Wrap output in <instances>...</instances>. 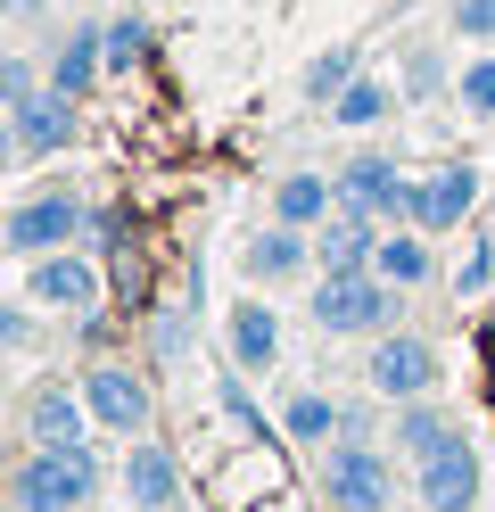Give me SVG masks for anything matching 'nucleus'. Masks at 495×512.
Instances as JSON below:
<instances>
[{
  "instance_id": "nucleus-1",
  "label": "nucleus",
  "mask_w": 495,
  "mask_h": 512,
  "mask_svg": "<svg viewBox=\"0 0 495 512\" xmlns=\"http://www.w3.org/2000/svg\"><path fill=\"white\" fill-rule=\"evenodd\" d=\"M99 504L91 446H25L9 471V512H83Z\"/></svg>"
},
{
  "instance_id": "nucleus-2",
  "label": "nucleus",
  "mask_w": 495,
  "mask_h": 512,
  "mask_svg": "<svg viewBox=\"0 0 495 512\" xmlns=\"http://www.w3.org/2000/svg\"><path fill=\"white\" fill-rule=\"evenodd\" d=\"M396 306H405V290L380 281L372 265L314 281V331L322 339H380V331H396Z\"/></svg>"
},
{
  "instance_id": "nucleus-3",
  "label": "nucleus",
  "mask_w": 495,
  "mask_h": 512,
  "mask_svg": "<svg viewBox=\"0 0 495 512\" xmlns=\"http://www.w3.org/2000/svg\"><path fill=\"white\" fill-rule=\"evenodd\" d=\"M83 232H91V207L75 199V190H33V199L9 207L0 248H9V256H50V248H75Z\"/></svg>"
},
{
  "instance_id": "nucleus-4",
  "label": "nucleus",
  "mask_w": 495,
  "mask_h": 512,
  "mask_svg": "<svg viewBox=\"0 0 495 512\" xmlns=\"http://www.w3.org/2000/svg\"><path fill=\"white\" fill-rule=\"evenodd\" d=\"M322 504L330 512H396V463L380 455V446H330V463H322Z\"/></svg>"
},
{
  "instance_id": "nucleus-5",
  "label": "nucleus",
  "mask_w": 495,
  "mask_h": 512,
  "mask_svg": "<svg viewBox=\"0 0 495 512\" xmlns=\"http://www.w3.org/2000/svg\"><path fill=\"white\" fill-rule=\"evenodd\" d=\"M363 380H372V397H388V405L438 397V347L413 339V331H380L372 356H363Z\"/></svg>"
},
{
  "instance_id": "nucleus-6",
  "label": "nucleus",
  "mask_w": 495,
  "mask_h": 512,
  "mask_svg": "<svg viewBox=\"0 0 495 512\" xmlns=\"http://www.w3.org/2000/svg\"><path fill=\"white\" fill-rule=\"evenodd\" d=\"M25 298L50 306V314H75V323H91L99 314V265L75 248H50V256H25Z\"/></svg>"
},
{
  "instance_id": "nucleus-7",
  "label": "nucleus",
  "mask_w": 495,
  "mask_h": 512,
  "mask_svg": "<svg viewBox=\"0 0 495 512\" xmlns=\"http://www.w3.org/2000/svg\"><path fill=\"white\" fill-rule=\"evenodd\" d=\"M339 207L372 215V223H413V182L396 174V157L363 149V157H347V166H339Z\"/></svg>"
},
{
  "instance_id": "nucleus-8",
  "label": "nucleus",
  "mask_w": 495,
  "mask_h": 512,
  "mask_svg": "<svg viewBox=\"0 0 495 512\" xmlns=\"http://www.w3.org/2000/svg\"><path fill=\"white\" fill-rule=\"evenodd\" d=\"M83 405H91V422L99 430H116V438H141L149 430V380L132 372V364H83Z\"/></svg>"
},
{
  "instance_id": "nucleus-9",
  "label": "nucleus",
  "mask_w": 495,
  "mask_h": 512,
  "mask_svg": "<svg viewBox=\"0 0 495 512\" xmlns=\"http://www.w3.org/2000/svg\"><path fill=\"white\" fill-rule=\"evenodd\" d=\"M421 504H429V512H471V504H479V446L462 438V430L421 463Z\"/></svg>"
},
{
  "instance_id": "nucleus-10",
  "label": "nucleus",
  "mask_w": 495,
  "mask_h": 512,
  "mask_svg": "<svg viewBox=\"0 0 495 512\" xmlns=\"http://www.w3.org/2000/svg\"><path fill=\"white\" fill-rule=\"evenodd\" d=\"M124 496H132V512H174L182 504V463H174V446H165V438H132Z\"/></svg>"
},
{
  "instance_id": "nucleus-11",
  "label": "nucleus",
  "mask_w": 495,
  "mask_h": 512,
  "mask_svg": "<svg viewBox=\"0 0 495 512\" xmlns=\"http://www.w3.org/2000/svg\"><path fill=\"white\" fill-rule=\"evenodd\" d=\"M75 141V100L66 91H33L25 108H9V149L17 157H58Z\"/></svg>"
},
{
  "instance_id": "nucleus-12",
  "label": "nucleus",
  "mask_w": 495,
  "mask_h": 512,
  "mask_svg": "<svg viewBox=\"0 0 495 512\" xmlns=\"http://www.w3.org/2000/svg\"><path fill=\"white\" fill-rule=\"evenodd\" d=\"M83 430H91L83 389H66V380H42V389L25 397V438H33V446H91Z\"/></svg>"
},
{
  "instance_id": "nucleus-13",
  "label": "nucleus",
  "mask_w": 495,
  "mask_h": 512,
  "mask_svg": "<svg viewBox=\"0 0 495 512\" xmlns=\"http://www.w3.org/2000/svg\"><path fill=\"white\" fill-rule=\"evenodd\" d=\"M471 207H479V166H438V174L413 182V223L421 232H454Z\"/></svg>"
},
{
  "instance_id": "nucleus-14",
  "label": "nucleus",
  "mask_w": 495,
  "mask_h": 512,
  "mask_svg": "<svg viewBox=\"0 0 495 512\" xmlns=\"http://www.w3.org/2000/svg\"><path fill=\"white\" fill-rule=\"evenodd\" d=\"M240 265H248L256 290H273V281H297V273L314 265V232H297V223H273V232H256V240L240 248Z\"/></svg>"
},
{
  "instance_id": "nucleus-15",
  "label": "nucleus",
  "mask_w": 495,
  "mask_h": 512,
  "mask_svg": "<svg viewBox=\"0 0 495 512\" xmlns=\"http://www.w3.org/2000/svg\"><path fill=\"white\" fill-rule=\"evenodd\" d=\"M372 248H380V223L355 215V207H339V215L314 232V265H322V273H363V265H372Z\"/></svg>"
},
{
  "instance_id": "nucleus-16",
  "label": "nucleus",
  "mask_w": 495,
  "mask_h": 512,
  "mask_svg": "<svg viewBox=\"0 0 495 512\" xmlns=\"http://www.w3.org/2000/svg\"><path fill=\"white\" fill-rule=\"evenodd\" d=\"M99 75H108V25H75V34L58 42V58H50V91L83 100Z\"/></svg>"
},
{
  "instance_id": "nucleus-17",
  "label": "nucleus",
  "mask_w": 495,
  "mask_h": 512,
  "mask_svg": "<svg viewBox=\"0 0 495 512\" xmlns=\"http://www.w3.org/2000/svg\"><path fill=\"white\" fill-rule=\"evenodd\" d=\"M339 215V174H281L273 190V223H297V232H322V223Z\"/></svg>"
},
{
  "instance_id": "nucleus-18",
  "label": "nucleus",
  "mask_w": 495,
  "mask_h": 512,
  "mask_svg": "<svg viewBox=\"0 0 495 512\" xmlns=\"http://www.w3.org/2000/svg\"><path fill=\"white\" fill-rule=\"evenodd\" d=\"M273 356H281V314L264 298L231 306V364H240V372H273Z\"/></svg>"
},
{
  "instance_id": "nucleus-19",
  "label": "nucleus",
  "mask_w": 495,
  "mask_h": 512,
  "mask_svg": "<svg viewBox=\"0 0 495 512\" xmlns=\"http://www.w3.org/2000/svg\"><path fill=\"white\" fill-rule=\"evenodd\" d=\"M372 273H380V281H396V290H421V281L438 273V256H429L421 223H405V232H388V240L372 248Z\"/></svg>"
},
{
  "instance_id": "nucleus-20",
  "label": "nucleus",
  "mask_w": 495,
  "mask_h": 512,
  "mask_svg": "<svg viewBox=\"0 0 495 512\" xmlns=\"http://www.w3.org/2000/svg\"><path fill=\"white\" fill-rule=\"evenodd\" d=\"M454 430H462V422H446V413L429 405V397L396 405V455H413V463H429V455H438V446H446Z\"/></svg>"
},
{
  "instance_id": "nucleus-21",
  "label": "nucleus",
  "mask_w": 495,
  "mask_h": 512,
  "mask_svg": "<svg viewBox=\"0 0 495 512\" xmlns=\"http://www.w3.org/2000/svg\"><path fill=\"white\" fill-rule=\"evenodd\" d=\"M281 430H289V438H330V430H347V405L322 397V389H306V397H289Z\"/></svg>"
},
{
  "instance_id": "nucleus-22",
  "label": "nucleus",
  "mask_w": 495,
  "mask_h": 512,
  "mask_svg": "<svg viewBox=\"0 0 495 512\" xmlns=\"http://www.w3.org/2000/svg\"><path fill=\"white\" fill-rule=\"evenodd\" d=\"M388 108H396V91H388L380 75H355L339 100H330V124H380Z\"/></svg>"
},
{
  "instance_id": "nucleus-23",
  "label": "nucleus",
  "mask_w": 495,
  "mask_h": 512,
  "mask_svg": "<svg viewBox=\"0 0 495 512\" xmlns=\"http://www.w3.org/2000/svg\"><path fill=\"white\" fill-rule=\"evenodd\" d=\"M347 83H355V50H322L314 67H306V100H322V108H330Z\"/></svg>"
},
{
  "instance_id": "nucleus-24",
  "label": "nucleus",
  "mask_w": 495,
  "mask_h": 512,
  "mask_svg": "<svg viewBox=\"0 0 495 512\" xmlns=\"http://www.w3.org/2000/svg\"><path fill=\"white\" fill-rule=\"evenodd\" d=\"M454 100L471 108V116H495V58H462V75H454Z\"/></svg>"
},
{
  "instance_id": "nucleus-25",
  "label": "nucleus",
  "mask_w": 495,
  "mask_h": 512,
  "mask_svg": "<svg viewBox=\"0 0 495 512\" xmlns=\"http://www.w3.org/2000/svg\"><path fill=\"white\" fill-rule=\"evenodd\" d=\"M141 50H149V25L141 17H116L108 25V67H141Z\"/></svg>"
},
{
  "instance_id": "nucleus-26",
  "label": "nucleus",
  "mask_w": 495,
  "mask_h": 512,
  "mask_svg": "<svg viewBox=\"0 0 495 512\" xmlns=\"http://www.w3.org/2000/svg\"><path fill=\"white\" fill-rule=\"evenodd\" d=\"M446 17H454V34H462V42H495V0H454Z\"/></svg>"
},
{
  "instance_id": "nucleus-27",
  "label": "nucleus",
  "mask_w": 495,
  "mask_h": 512,
  "mask_svg": "<svg viewBox=\"0 0 495 512\" xmlns=\"http://www.w3.org/2000/svg\"><path fill=\"white\" fill-rule=\"evenodd\" d=\"M0 91H9V108H25L42 83H33V67H25V58H9V67H0Z\"/></svg>"
},
{
  "instance_id": "nucleus-28",
  "label": "nucleus",
  "mask_w": 495,
  "mask_h": 512,
  "mask_svg": "<svg viewBox=\"0 0 495 512\" xmlns=\"http://www.w3.org/2000/svg\"><path fill=\"white\" fill-rule=\"evenodd\" d=\"M438 83H446V67L421 50V58H413V75H405V91H438Z\"/></svg>"
},
{
  "instance_id": "nucleus-29",
  "label": "nucleus",
  "mask_w": 495,
  "mask_h": 512,
  "mask_svg": "<svg viewBox=\"0 0 495 512\" xmlns=\"http://www.w3.org/2000/svg\"><path fill=\"white\" fill-rule=\"evenodd\" d=\"M471 512H479V504H471Z\"/></svg>"
}]
</instances>
